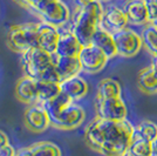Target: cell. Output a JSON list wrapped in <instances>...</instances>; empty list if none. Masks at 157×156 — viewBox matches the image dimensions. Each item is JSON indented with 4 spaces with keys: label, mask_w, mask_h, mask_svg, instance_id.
<instances>
[{
    "label": "cell",
    "mask_w": 157,
    "mask_h": 156,
    "mask_svg": "<svg viewBox=\"0 0 157 156\" xmlns=\"http://www.w3.org/2000/svg\"><path fill=\"white\" fill-rule=\"evenodd\" d=\"M152 156H157V138L152 142Z\"/></svg>",
    "instance_id": "obj_32"
},
{
    "label": "cell",
    "mask_w": 157,
    "mask_h": 156,
    "mask_svg": "<svg viewBox=\"0 0 157 156\" xmlns=\"http://www.w3.org/2000/svg\"><path fill=\"white\" fill-rule=\"evenodd\" d=\"M60 88H61V93H63L65 95L74 101L82 99L88 93V84L80 75L63 79L60 82Z\"/></svg>",
    "instance_id": "obj_13"
},
{
    "label": "cell",
    "mask_w": 157,
    "mask_h": 156,
    "mask_svg": "<svg viewBox=\"0 0 157 156\" xmlns=\"http://www.w3.org/2000/svg\"><path fill=\"white\" fill-rule=\"evenodd\" d=\"M151 67H152V69L155 72V75H156V78H157V58H155V61L152 62Z\"/></svg>",
    "instance_id": "obj_33"
},
{
    "label": "cell",
    "mask_w": 157,
    "mask_h": 156,
    "mask_svg": "<svg viewBox=\"0 0 157 156\" xmlns=\"http://www.w3.org/2000/svg\"><path fill=\"white\" fill-rule=\"evenodd\" d=\"M31 156H61V149L53 142L42 141L27 148Z\"/></svg>",
    "instance_id": "obj_23"
},
{
    "label": "cell",
    "mask_w": 157,
    "mask_h": 156,
    "mask_svg": "<svg viewBox=\"0 0 157 156\" xmlns=\"http://www.w3.org/2000/svg\"><path fill=\"white\" fill-rule=\"evenodd\" d=\"M134 138L154 142L157 138V124L150 120H143L135 127Z\"/></svg>",
    "instance_id": "obj_22"
},
{
    "label": "cell",
    "mask_w": 157,
    "mask_h": 156,
    "mask_svg": "<svg viewBox=\"0 0 157 156\" xmlns=\"http://www.w3.org/2000/svg\"><path fill=\"white\" fill-rule=\"evenodd\" d=\"M152 24H154V25H155V26H156V27H157V19H156V20H155V21H154V22H152Z\"/></svg>",
    "instance_id": "obj_34"
},
{
    "label": "cell",
    "mask_w": 157,
    "mask_h": 156,
    "mask_svg": "<svg viewBox=\"0 0 157 156\" xmlns=\"http://www.w3.org/2000/svg\"><path fill=\"white\" fill-rule=\"evenodd\" d=\"M60 37H61L60 28L49 25L47 22H39L38 38H39L40 48H42L49 54H55Z\"/></svg>",
    "instance_id": "obj_12"
},
{
    "label": "cell",
    "mask_w": 157,
    "mask_h": 156,
    "mask_svg": "<svg viewBox=\"0 0 157 156\" xmlns=\"http://www.w3.org/2000/svg\"><path fill=\"white\" fill-rule=\"evenodd\" d=\"M17 156H31V154H29L28 149H27V148H25V149H22V150H20V151H18Z\"/></svg>",
    "instance_id": "obj_31"
},
{
    "label": "cell",
    "mask_w": 157,
    "mask_h": 156,
    "mask_svg": "<svg viewBox=\"0 0 157 156\" xmlns=\"http://www.w3.org/2000/svg\"><path fill=\"white\" fill-rule=\"evenodd\" d=\"M98 1H108V0H98Z\"/></svg>",
    "instance_id": "obj_36"
},
{
    "label": "cell",
    "mask_w": 157,
    "mask_h": 156,
    "mask_svg": "<svg viewBox=\"0 0 157 156\" xmlns=\"http://www.w3.org/2000/svg\"><path fill=\"white\" fill-rule=\"evenodd\" d=\"M113 35H114L118 57L132 58L137 55V53L141 51L143 46L141 35H138L137 32H135L129 27H125L123 29L114 33Z\"/></svg>",
    "instance_id": "obj_7"
},
{
    "label": "cell",
    "mask_w": 157,
    "mask_h": 156,
    "mask_svg": "<svg viewBox=\"0 0 157 156\" xmlns=\"http://www.w3.org/2000/svg\"><path fill=\"white\" fill-rule=\"evenodd\" d=\"M123 10L128 21L132 25H145L149 22L145 0H128Z\"/></svg>",
    "instance_id": "obj_16"
},
{
    "label": "cell",
    "mask_w": 157,
    "mask_h": 156,
    "mask_svg": "<svg viewBox=\"0 0 157 156\" xmlns=\"http://www.w3.org/2000/svg\"><path fill=\"white\" fill-rule=\"evenodd\" d=\"M18 1H20L21 4H24V5H26V6L31 7V8L34 10V8L42 1V0H18Z\"/></svg>",
    "instance_id": "obj_28"
},
{
    "label": "cell",
    "mask_w": 157,
    "mask_h": 156,
    "mask_svg": "<svg viewBox=\"0 0 157 156\" xmlns=\"http://www.w3.org/2000/svg\"><path fill=\"white\" fill-rule=\"evenodd\" d=\"M128 153L134 156H152V142L134 138Z\"/></svg>",
    "instance_id": "obj_25"
},
{
    "label": "cell",
    "mask_w": 157,
    "mask_h": 156,
    "mask_svg": "<svg viewBox=\"0 0 157 156\" xmlns=\"http://www.w3.org/2000/svg\"><path fill=\"white\" fill-rule=\"evenodd\" d=\"M15 95L21 102H38V80L25 75L15 86Z\"/></svg>",
    "instance_id": "obj_15"
},
{
    "label": "cell",
    "mask_w": 157,
    "mask_h": 156,
    "mask_svg": "<svg viewBox=\"0 0 157 156\" xmlns=\"http://www.w3.org/2000/svg\"><path fill=\"white\" fill-rule=\"evenodd\" d=\"M54 65L62 80L78 75L82 72V67L78 57H60L54 54Z\"/></svg>",
    "instance_id": "obj_18"
},
{
    "label": "cell",
    "mask_w": 157,
    "mask_h": 156,
    "mask_svg": "<svg viewBox=\"0 0 157 156\" xmlns=\"http://www.w3.org/2000/svg\"><path fill=\"white\" fill-rule=\"evenodd\" d=\"M25 123L31 130L41 133L51 126V119L45 106L41 103L32 104L25 111Z\"/></svg>",
    "instance_id": "obj_10"
},
{
    "label": "cell",
    "mask_w": 157,
    "mask_h": 156,
    "mask_svg": "<svg viewBox=\"0 0 157 156\" xmlns=\"http://www.w3.org/2000/svg\"><path fill=\"white\" fill-rule=\"evenodd\" d=\"M128 18L123 8L117 6L107 7L103 12L101 26L110 33H116L128 26Z\"/></svg>",
    "instance_id": "obj_11"
},
{
    "label": "cell",
    "mask_w": 157,
    "mask_h": 156,
    "mask_svg": "<svg viewBox=\"0 0 157 156\" xmlns=\"http://www.w3.org/2000/svg\"><path fill=\"white\" fill-rule=\"evenodd\" d=\"M147 1V11H148V18L149 22L152 24L157 19V4L152 0H145Z\"/></svg>",
    "instance_id": "obj_26"
},
{
    "label": "cell",
    "mask_w": 157,
    "mask_h": 156,
    "mask_svg": "<svg viewBox=\"0 0 157 156\" xmlns=\"http://www.w3.org/2000/svg\"><path fill=\"white\" fill-rule=\"evenodd\" d=\"M90 44L94 45L95 47H98V49H101L108 57V59H111L117 55L116 45H115L113 33L108 32L102 26L98 27L96 32L94 33Z\"/></svg>",
    "instance_id": "obj_17"
},
{
    "label": "cell",
    "mask_w": 157,
    "mask_h": 156,
    "mask_svg": "<svg viewBox=\"0 0 157 156\" xmlns=\"http://www.w3.org/2000/svg\"><path fill=\"white\" fill-rule=\"evenodd\" d=\"M93 0H73V2H74V5L76 6V8L78 7H83L86 5H88V4H90Z\"/></svg>",
    "instance_id": "obj_30"
},
{
    "label": "cell",
    "mask_w": 157,
    "mask_h": 156,
    "mask_svg": "<svg viewBox=\"0 0 157 156\" xmlns=\"http://www.w3.org/2000/svg\"><path fill=\"white\" fill-rule=\"evenodd\" d=\"M152 1H154V2H156V4H157V0H152Z\"/></svg>",
    "instance_id": "obj_37"
},
{
    "label": "cell",
    "mask_w": 157,
    "mask_h": 156,
    "mask_svg": "<svg viewBox=\"0 0 157 156\" xmlns=\"http://www.w3.org/2000/svg\"><path fill=\"white\" fill-rule=\"evenodd\" d=\"M121 86L116 80L110 78L103 79L98 82V91H96V100L103 99L120 98L121 96Z\"/></svg>",
    "instance_id": "obj_21"
},
{
    "label": "cell",
    "mask_w": 157,
    "mask_h": 156,
    "mask_svg": "<svg viewBox=\"0 0 157 156\" xmlns=\"http://www.w3.org/2000/svg\"><path fill=\"white\" fill-rule=\"evenodd\" d=\"M96 114L98 117L105 120H111V121L127 120L128 107L121 96L96 100Z\"/></svg>",
    "instance_id": "obj_9"
},
{
    "label": "cell",
    "mask_w": 157,
    "mask_h": 156,
    "mask_svg": "<svg viewBox=\"0 0 157 156\" xmlns=\"http://www.w3.org/2000/svg\"><path fill=\"white\" fill-rule=\"evenodd\" d=\"M42 18V22L61 28L72 19L71 10L62 0H42L34 8Z\"/></svg>",
    "instance_id": "obj_5"
},
{
    "label": "cell",
    "mask_w": 157,
    "mask_h": 156,
    "mask_svg": "<svg viewBox=\"0 0 157 156\" xmlns=\"http://www.w3.org/2000/svg\"><path fill=\"white\" fill-rule=\"evenodd\" d=\"M124 156H134V155H131L130 153H127V154H125V155H124Z\"/></svg>",
    "instance_id": "obj_35"
},
{
    "label": "cell",
    "mask_w": 157,
    "mask_h": 156,
    "mask_svg": "<svg viewBox=\"0 0 157 156\" xmlns=\"http://www.w3.org/2000/svg\"><path fill=\"white\" fill-rule=\"evenodd\" d=\"M8 143H10V141H8L7 135L2 130H0V148L4 147V146H6V144H8Z\"/></svg>",
    "instance_id": "obj_29"
},
{
    "label": "cell",
    "mask_w": 157,
    "mask_h": 156,
    "mask_svg": "<svg viewBox=\"0 0 157 156\" xmlns=\"http://www.w3.org/2000/svg\"><path fill=\"white\" fill-rule=\"evenodd\" d=\"M83 45L78 41L71 29L61 32L59 44L56 47V55L60 57H78Z\"/></svg>",
    "instance_id": "obj_14"
},
{
    "label": "cell",
    "mask_w": 157,
    "mask_h": 156,
    "mask_svg": "<svg viewBox=\"0 0 157 156\" xmlns=\"http://www.w3.org/2000/svg\"><path fill=\"white\" fill-rule=\"evenodd\" d=\"M61 93L60 84L46 81V80H38V102L36 103L45 104L46 102L55 99Z\"/></svg>",
    "instance_id": "obj_19"
},
{
    "label": "cell",
    "mask_w": 157,
    "mask_h": 156,
    "mask_svg": "<svg viewBox=\"0 0 157 156\" xmlns=\"http://www.w3.org/2000/svg\"><path fill=\"white\" fill-rule=\"evenodd\" d=\"M138 88L147 94H157V78L152 67L143 68L137 76Z\"/></svg>",
    "instance_id": "obj_20"
},
{
    "label": "cell",
    "mask_w": 157,
    "mask_h": 156,
    "mask_svg": "<svg viewBox=\"0 0 157 156\" xmlns=\"http://www.w3.org/2000/svg\"><path fill=\"white\" fill-rule=\"evenodd\" d=\"M78 58L82 67V72L88 74H96L101 72L109 60L105 53L92 44L83 46Z\"/></svg>",
    "instance_id": "obj_8"
},
{
    "label": "cell",
    "mask_w": 157,
    "mask_h": 156,
    "mask_svg": "<svg viewBox=\"0 0 157 156\" xmlns=\"http://www.w3.org/2000/svg\"><path fill=\"white\" fill-rule=\"evenodd\" d=\"M38 27L39 24L34 22H26L12 26L7 34L8 46L13 51L21 54L31 48L39 47Z\"/></svg>",
    "instance_id": "obj_4"
},
{
    "label": "cell",
    "mask_w": 157,
    "mask_h": 156,
    "mask_svg": "<svg viewBox=\"0 0 157 156\" xmlns=\"http://www.w3.org/2000/svg\"><path fill=\"white\" fill-rule=\"evenodd\" d=\"M17 150L12 144H6L0 148V156H17Z\"/></svg>",
    "instance_id": "obj_27"
},
{
    "label": "cell",
    "mask_w": 157,
    "mask_h": 156,
    "mask_svg": "<svg viewBox=\"0 0 157 156\" xmlns=\"http://www.w3.org/2000/svg\"><path fill=\"white\" fill-rule=\"evenodd\" d=\"M44 106L49 115L51 124L59 129H75L83 123L86 119L85 109L63 93H60Z\"/></svg>",
    "instance_id": "obj_2"
},
{
    "label": "cell",
    "mask_w": 157,
    "mask_h": 156,
    "mask_svg": "<svg viewBox=\"0 0 157 156\" xmlns=\"http://www.w3.org/2000/svg\"><path fill=\"white\" fill-rule=\"evenodd\" d=\"M141 38L145 49L154 58H157V27L154 24H149L142 31Z\"/></svg>",
    "instance_id": "obj_24"
},
{
    "label": "cell",
    "mask_w": 157,
    "mask_h": 156,
    "mask_svg": "<svg viewBox=\"0 0 157 156\" xmlns=\"http://www.w3.org/2000/svg\"><path fill=\"white\" fill-rule=\"evenodd\" d=\"M135 126L130 121L96 117L86 129L88 146L103 156H124L134 140Z\"/></svg>",
    "instance_id": "obj_1"
},
{
    "label": "cell",
    "mask_w": 157,
    "mask_h": 156,
    "mask_svg": "<svg viewBox=\"0 0 157 156\" xmlns=\"http://www.w3.org/2000/svg\"><path fill=\"white\" fill-rule=\"evenodd\" d=\"M103 12L105 8L98 0H93L90 4L75 10L71 31L83 46L90 44L94 33L101 26Z\"/></svg>",
    "instance_id": "obj_3"
},
{
    "label": "cell",
    "mask_w": 157,
    "mask_h": 156,
    "mask_svg": "<svg viewBox=\"0 0 157 156\" xmlns=\"http://www.w3.org/2000/svg\"><path fill=\"white\" fill-rule=\"evenodd\" d=\"M54 64V54L40 47H34L22 53V67L27 76L39 80L44 72Z\"/></svg>",
    "instance_id": "obj_6"
}]
</instances>
